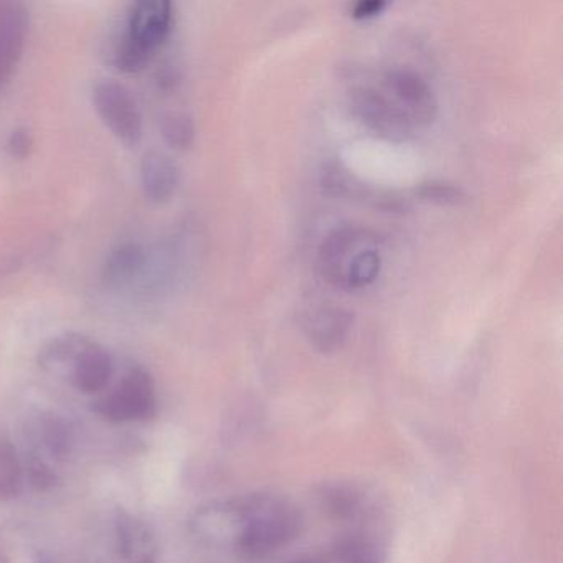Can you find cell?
<instances>
[{"label":"cell","instance_id":"cell-18","mask_svg":"<svg viewBox=\"0 0 563 563\" xmlns=\"http://www.w3.org/2000/svg\"><path fill=\"white\" fill-rule=\"evenodd\" d=\"M24 487L21 453L8 433H0V503L21 496Z\"/></svg>","mask_w":563,"mask_h":563},{"label":"cell","instance_id":"cell-7","mask_svg":"<svg viewBox=\"0 0 563 563\" xmlns=\"http://www.w3.org/2000/svg\"><path fill=\"white\" fill-rule=\"evenodd\" d=\"M27 450L25 453L45 461L57 470L65 463L77 446V433L64 415L55 411H41L29 420Z\"/></svg>","mask_w":563,"mask_h":563},{"label":"cell","instance_id":"cell-1","mask_svg":"<svg viewBox=\"0 0 563 563\" xmlns=\"http://www.w3.org/2000/svg\"><path fill=\"white\" fill-rule=\"evenodd\" d=\"M174 25L167 0H141L128 9L123 31L111 47V64L123 74H140L166 44Z\"/></svg>","mask_w":563,"mask_h":563},{"label":"cell","instance_id":"cell-20","mask_svg":"<svg viewBox=\"0 0 563 563\" xmlns=\"http://www.w3.org/2000/svg\"><path fill=\"white\" fill-rule=\"evenodd\" d=\"M161 134L167 146L177 151H186L192 146L196 141V124L192 118L180 111L164 114L161 121Z\"/></svg>","mask_w":563,"mask_h":563},{"label":"cell","instance_id":"cell-16","mask_svg":"<svg viewBox=\"0 0 563 563\" xmlns=\"http://www.w3.org/2000/svg\"><path fill=\"white\" fill-rule=\"evenodd\" d=\"M146 266V252L140 243L117 246L103 265V278L108 285L124 286L133 283Z\"/></svg>","mask_w":563,"mask_h":563},{"label":"cell","instance_id":"cell-19","mask_svg":"<svg viewBox=\"0 0 563 563\" xmlns=\"http://www.w3.org/2000/svg\"><path fill=\"white\" fill-rule=\"evenodd\" d=\"M380 266L382 256L377 250V243L365 246L349 263L344 278H342V286L344 288H362V286H367L368 283L377 278Z\"/></svg>","mask_w":563,"mask_h":563},{"label":"cell","instance_id":"cell-11","mask_svg":"<svg viewBox=\"0 0 563 563\" xmlns=\"http://www.w3.org/2000/svg\"><path fill=\"white\" fill-rule=\"evenodd\" d=\"M374 243H377L374 236L368 235L365 230L352 229V227L329 233L319 249V266L325 278L342 286V278L349 263L362 249Z\"/></svg>","mask_w":563,"mask_h":563},{"label":"cell","instance_id":"cell-8","mask_svg":"<svg viewBox=\"0 0 563 563\" xmlns=\"http://www.w3.org/2000/svg\"><path fill=\"white\" fill-rule=\"evenodd\" d=\"M351 104L354 113L375 133L394 140H404L413 131L415 124L400 107L388 97L384 88L358 85L352 88Z\"/></svg>","mask_w":563,"mask_h":563},{"label":"cell","instance_id":"cell-9","mask_svg":"<svg viewBox=\"0 0 563 563\" xmlns=\"http://www.w3.org/2000/svg\"><path fill=\"white\" fill-rule=\"evenodd\" d=\"M382 87L415 126L433 120L438 107L437 98L428 81L413 68H388L382 77Z\"/></svg>","mask_w":563,"mask_h":563},{"label":"cell","instance_id":"cell-2","mask_svg":"<svg viewBox=\"0 0 563 563\" xmlns=\"http://www.w3.org/2000/svg\"><path fill=\"white\" fill-rule=\"evenodd\" d=\"M302 532V516L289 500L272 494L245 496V520L235 552L243 559H266Z\"/></svg>","mask_w":563,"mask_h":563},{"label":"cell","instance_id":"cell-5","mask_svg":"<svg viewBox=\"0 0 563 563\" xmlns=\"http://www.w3.org/2000/svg\"><path fill=\"white\" fill-rule=\"evenodd\" d=\"M98 117L114 137L126 147H137L143 141V114L136 98L123 84L101 80L93 88Z\"/></svg>","mask_w":563,"mask_h":563},{"label":"cell","instance_id":"cell-15","mask_svg":"<svg viewBox=\"0 0 563 563\" xmlns=\"http://www.w3.org/2000/svg\"><path fill=\"white\" fill-rule=\"evenodd\" d=\"M90 341L88 335L78 334V332L57 335L45 342L44 347L38 352V365L48 374L67 377L75 358Z\"/></svg>","mask_w":563,"mask_h":563},{"label":"cell","instance_id":"cell-22","mask_svg":"<svg viewBox=\"0 0 563 563\" xmlns=\"http://www.w3.org/2000/svg\"><path fill=\"white\" fill-rule=\"evenodd\" d=\"M8 153L12 159L24 161L31 156L32 147H34V136L27 128H18L12 131L8 140Z\"/></svg>","mask_w":563,"mask_h":563},{"label":"cell","instance_id":"cell-21","mask_svg":"<svg viewBox=\"0 0 563 563\" xmlns=\"http://www.w3.org/2000/svg\"><path fill=\"white\" fill-rule=\"evenodd\" d=\"M418 196L440 203H457L464 199V190L456 184L430 180L418 187Z\"/></svg>","mask_w":563,"mask_h":563},{"label":"cell","instance_id":"cell-23","mask_svg":"<svg viewBox=\"0 0 563 563\" xmlns=\"http://www.w3.org/2000/svg\"><path fill=\"white\" fill-rule=\"evenodd\" d=\"M385 8H387L385 0H358L352 5L351 12L354 18L365 19L380 14Z\"/></svg>","mask_w":563,"mask_h":563},{"label":"cell","instance_id":"cell-14","mask_svg":"<svg viewBox=\"0 0 563 563\" xmlns=\"http://www.w3.org/2000/svg\"><path fill=\"white\" fill-rule=\"evenodd\" d=\"M179 184L180 169L173 157L150 151L141 161V186L151 202H169Z\"/></svg>","mask_w":563,"mask_h":563},{"label":"cell","instance_id":"cell-10","mask_svg":"<svg viewBox=\"0 0 563 563\" xmlns=\"http://www.w3.org/2000/svg\"><path fill=\"white\" fill-rule=\"evenodd\" d=\"M31 32V12L21 2H0V90L24 55Z\"/></svg>","mask_w":563,"mask_h":563},{"label":"cell","instance_id":"cell-6","mask_svg":"<svg viewBox=\"0 0 563 563\" xmlns=\"http://www.w3.org/2000/svg\"><path fill=\"white\" fill-rule=\"evenodd\" d=\"M245 520V496L212 500L194 510L189 530L194 539L213 549L235 550Z\"/></svg>","mask_w":563,"mask_h":563},{"label":"cell","instance_id":"cell-3","mask_svg":"<svg viewBox=\"0 0 563 563\" xmlns=\"http://www.w3.org/2000/svg\"><path fill=\"white\" fill-rule=\"evenodd\" d=\"M88 563H157L159 543L153 527L136 514L114 509L104 520Z\"/></svg>","mask_w":563,"mask_h":563},{"label":"cell","instance_id":"cell-17","mask_svg":"<svg viewBox=\"0 0 563 563\" xmlns=\"http://www.w3.org/2000/svg\"><path fill=\"white\" fill-rule=\"evenodd\" d=\"M44 552L22 523H9L0 533V563H44Z\"/></svg>","mask_w":563,"mask_h":563},{"label":"cell","instance_id":"cell-4","mask_svg":"<svg viewBox=\"0 0 563 563\" xmlns=\"http://www.w3.org/2000/svg\"><path fill=\"white\" fill-rule=\"evenodd\" d=\"M91 410L108 423H140L157 413V391L153 375L131 365L113 387L98 395Z\"/></svg>","mask_w":563,"mask_h":563},{"label":"cell","instance_id":"cell-12","mask_svg":"<svg viewBox=\"0 0 563 563\" xmlns=\"http://www.w3.org/2000/svg\"><path fill=\"white\" fill-rule=\"evenodd\" d=\"M113 374L114 364L110 352L98 342L90 341L75 358L67 378L81 394L100 395L110 387Z\"/></svg>","mask_w":563,"mask_h":563},{"label":"cell","instance_id":"cell-13","mask_svg":"<svg viewBox=\"0 0 563 563\" xmlns=\"http://www.w3.org/2000/svg\"><path fill=\"white\" fill-rule=\"evenodd\" d=\"M351 312L334 305H325L309 312L302 328L311 344L318 351L329 354L342 347L351 331Z\"/></svg>","mask_w":563,"mask_h":563},{"label":"cell","instance_id":"cell-24","mask_svg":"<svg viewBox=\"0 0 563 563\" xmlns=\"http://www.w3.org/2000/svg\"><path fill=\"white\" fill-rule=\"evenodd\" d=\"M291 563H344L341 556L338 555L334 549L329 550L328 553H319V555H306L301 559L292 560Z\"/></svg>","mask_w":563,"mask_h":563}]
</instances>
